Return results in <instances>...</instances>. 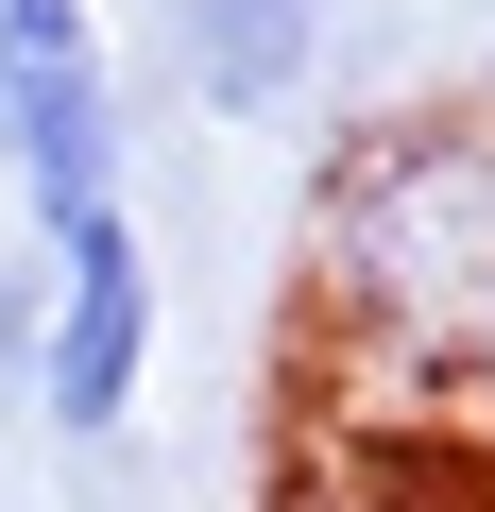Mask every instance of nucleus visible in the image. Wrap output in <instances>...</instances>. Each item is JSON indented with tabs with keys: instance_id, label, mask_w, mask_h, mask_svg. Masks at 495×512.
<instances>
[{
	"instance_id": "nucleus-3",
	"label": "nucleus",
	"mask_w": 495,
	"mask_h": 512,
	"mask_svg": "<svg viewBox=\"0 0 495 512\" xmlns=\"http://www.w3.org/2000/svg\"><path fill=\"white\" fill-rule=\"evenodd\" d=\"M18 376H35V410L69 444H120L137 427V376H154V239H137V205L35 239V359Z\"/></svg>"
},
{
	"instance_id": "nucleus-4",
	"label": "nucleus",
	"mask_w": 495,
	"mask_h": 512,
	"mask_svg": "<svg viewBox=\"0 0 495 512\" xmlns=\"http://www.w3.org/2000/svg\"><path fill=\"white\" fill-rule=\"evenodd\" d=\"M154 35L205 120H291L325 86V0H154Z\"/></svg>"
},
{
	"instance_id": "nucleus-2",
	"label": "nucleus",
	"mask_w": 495,
	"mask_h": 512,
	"mask_svg": "<svg viewBox=\"0 0 495 512\" xmlns=\"http://www.w3.org/2000/svg\"><path fill=\"white\" fill-rule=\"evenodd\" d=\"M120 154H137V137H120V52H103V18H86V0H0V188H18V222L69 239V222L137 205Z\"/></svg>"
},
{
	"instance_id": "nucleus-1",
	"label": "nucleus",
	"mask_w": 495,
	"mask_h": 512,
	"mask_svg": "<svg viewBox=\"0 0 495 512\" xmlns=\"http://www.w3.org/2000/svg\"><path fill=\"white\" fill-rule=\"evenodd\" d=\"M308 325L359 393H495V120H359L308 188Z\"/></svg>"
}]
</instances>
